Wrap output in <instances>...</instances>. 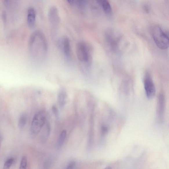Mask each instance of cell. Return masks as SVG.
<instances>
[{"instance_id": "cell-1", "label": "cell", "mask_w": 169, "mask_h": 169, "mask_svg": "<svg viewBox=\"0 0 169 169\" xmlns=\"http://www.w3.org/2000/svg\"><path fill=\"white\" fill-rule=\"evenodd\" d=\"M92 49L88 44L85 42L78 43L76 47V53L78 59L86 63L88 67L91 65L92 61Z\"/></svg>"}, {"instance_id": "cell-2", "label": "cell", "mask_w": 169, "mask_h": 169, "mask_svg": "<svg viewBox=\"0 0 169 169\" xmlns=\"http://www.w3.org/2000/svg\"><path fill=\"white\" fill-rule=\"evenodd\" d=\"M152 36L157 46L161 50L167 49L169 46L168 35L159 26H156L152 29Z\"/></svg>"}, {"instance_id": "cell-3", "label": "cell", "mask_w": 169, "mask_h": 169, "mask_svg": "<svg viewBox=\"0 0 169 169\" xmlns=\"http://www.w3.org/2000/svg\"><path fill=\"white\" fill-rule=\"evenodd\" d=\"M46 113L44 111H40L35 114L33 119L30 127L31 132L37 135L41 130L46 123Z\"/></svg>"}, {"instance_id": "cell-4", "label": "cell", "mask_w": 169, "mask_h": 169, "mask_svg": "<svg viewBox=\"0 0 169 169\" xmlns=\"http://www.w3.org/2000/svg\"><path fill=\"white\" fill-rule=\"evenodd\" d=\"M144 83L146 97L149 99H151L155 96L156 89L153 80L149 72H147L145 75Z\"/></svg>"}, {"instance_id": "cell-5", "label": "cell", "mask_w": 169, "mask_h": 169, "mask_svg": "<svg viewBox=\"0 0 169 169\" xmlns=\"http://www.w3.org/2000/svg\"><path fill=\"white\" fill-rule=\"evenodd\" d=\"M59 46L62 49L64 54L67 58H70V40L67 37H62L59 40Z\"/></svg>"}, {"instance_id": "cell-6", "label": "cell", "mask_w": 169, "mask_h": 169, "mask_svg": "<svg viewBox=\"0 0 169 169\" xmlns=\"http://www.w3.org/2000/svg\"><path fill=\"white\" fill-rule=\"evenodd\" d=\"M165 107V99L163 94L159 95L158 97L157 114L159 120H162L163 119L164 111Z\"/></svg>"}, {"instance_id": "cell-7", "label": "cell", "mask_w": 169, "mask_h": 169, "mask_svg": "<svg viewBox=\"0 0 169 169\" xmlns=\"http://www.w3.org/2000/svg\"><path fill=\"white\" fill-rule=\"evenodd\" d=\"M48 18L50 22L54 24H56L59 23V11L56 7H52L50 9L48 13Z\"/></svg>"}, {"instance_id": "cell-8", "label": "cell", "mask_w": 169, "mask_h": 169, "mask_svg": "<svg viewBox=\"0 0 169 169\" xmlns=\"http://www.w3.org/2000/svg\"><path fill=\"white\" fill-rule=\"evenodd\" d=\"M36 20L35 12L34 8H30L28 10L27 18L28 27L32 28L34 27Z\"/></svg>"}, {"instance_id": "cell-9", "label": "cell", "mask_w": 169, "mask_h": 169, "mask_svg": "<svg viewBox=\"0 0 169 169\" xmlns=\"http://www.w3.org/2000/svg\"><path fill=\"white\" fill-rule=\"evenodd\" d=\"M67 98V93L64 88L59 90L58 97V104L61 108H63L65 105Z\"/></svg>"}, {"instance_id": "cell-10", "label": "cell", "mask_w": 169, "mask_h": 169, "mask_svg": "<svg viewBox=\"0 0 169 169\" xmlns=\"http://www.w3.org/2000/svg\"><path fill=\"white\" fill-rule=\"evenodd\" d=\"M101 5L104 12L107 14L110 15L112 12V9L108 0H102Z\"/></svg>"}, {"instance_id": "cell-11", "label": "cell", "mask_w": 169, "mask_h": 169, "mask_svg": "<svg viewBox=\"0 0 169 169\" xmlns=\"http://www.w3.org/2000/svg\"><path fill=\"white\" fill-rule=\"evenodd\" d=\"M66 133H67L66 131L64 130L61 132L59 136L57 144V146L59 148H61L63 146L66 137Z\"/></svg>"}, {"instance_id": "cell-12", "label": "cell", "mask_w": 169, "mask_h": 169, "mask_svg": "<svg viewBox=\"0 0 169 169\" xmlns=\"http://www.w3.org/2000/svg\"><path fill=\"white\" fill-rule=\"evenodd\" d=\"M27 116L26 114H23L20 117L19 120V127L20 129H22L24 127L25 125L27 123Z\"/></svg>"}, {"instance_id": "cell-13", "label": "cell", "mask_w": 169, "mask_h": 169, "mask_svg": "<svg viewBox=\"0 0 169 169\" xmlns=\"http://www.w3.org/2000/svg\"><path fill=\"white\" fill-rule=\"evenodd\" d=\"M45 123V127L44 132H43V140H46L48 138L50 132L51 128L50 126L48 123H47L46 124Z\"/></svg>"}, {"instance_id": "cell-14", "label": "cell", "mask_w": 169, "mask_h": 169, "mask_svg": "<svg viewBox=\"0 0 169 169\" xmlns=\"http://www.w3.org/2000/svg\"><path fill=\"white\" fill-rule=\"evenodd\" d=\"M15 159L13 157L9 158L5 163L4 167L6 168H9L15 163Z\"/></svg>"}, {"instance_id": "cell-15", "label": "cell", "mask_w": 169, "mask_h": 169, "mask_svg": "<svg viewBox=\"0 0 169 169\" xmlns=\"http://www.w3.org/2000/svg\"><path fill=\"white\" fill-rule=\"evenodd\" d=\"M74 3L78 8L83 9L85 8L86 2L85 0H74Z\"/></svg>"}, {"instance_id": "cell-16", "label": "cell", "mask_w": 169, "mask_h": 169, "mask_svg": "<svg viewBox=\"0 0 169 169\" xmlns=\"http://www.w3.org/2000/svg\"><path fill=\"white\" fill-rule=\"evenodd\" d=\"M27 157L23 156L21 160L20 168L25 169L27 168Z\"/></svg>"}, {"instance_id": "cell-17", "label": "cell", "mask_w": 169, "mask_h": 169, "mask_svg": "<svg viewBox=\"0 0 169 169\" xmlns=\"http://www.w3.org/2000/svg\"><path fill=\"white\" fill-rule=\"evenodd\" d=\"M52 110H53V113L56 118L58 119L59 118V112L58 109H57L56 106H54L52 107Z\"/></svg>"}, {"instance_id": "cell-18", "label": "cell", "mask_w": 169, "mask_h": 169, "mask_svg": "<svg viewBox=\"0 0 169 169\" xmlns=\"http://www.w3.org/2000/svg\"><path fill=\"white\" fill-rule=\"evenodd\" d=\"M75 163L74 161H71L69 163L67 166L66 168L68 169H72L75 167Z\"/></svg>"}, {"instance_id": "cell-19", "label": "cell", "mask_w": 169, "mask_h": 169, "mask_svg": "<svg viewBox=\"0 0 169 169\" xmlns=\"http://www.w3.org/2000/svg\"><path fill=\"white\" fill-rule=\"evenodd\" d=\"M2 18L4 22H6L7 20V14L6 12H4L2 14Z\"/></svg>"}, {"instance_id": "cell-20", "label": "cell", "mask_w": 169, "mask_h": 169, "mask_svg": "<svg viewBox=\"0 0 169 169\" xmlns=\"http://www.w3.org/2000/svg\"><path fill=\"white\" fill-rule=\"evenodd\" d=\"M68 3L71 5H73L74 4V0H67Z\"/></svg>"}, {"instance_id": "cell-21", "label": "cell", "mask_w": 169, "mask_h": 169, "mask_svg": "<svg viewBox=\"0 0 169 169\" xmlns=\"http://www.w3.org/2000/svg\"><path fill=\"white\" fill-rule=\"evenodd\" d=\"M97 3L101 5L102 0H97Z\"/></svg>"}, {"instance_id": "cell-22", "label": "cell", "mask_w": 169, "mask_h": 169, "mask_svg": "<svg viewBox=\"0 0 169 169\" xmlns=\"http://www.w3.org/2000/svg\"><path fill=\"white\" fill-rule=\"evenodd\" d=\"M10 1V0H4L5 2L7 4H8L9 1Z\"/></svg>"}]
</instances>
